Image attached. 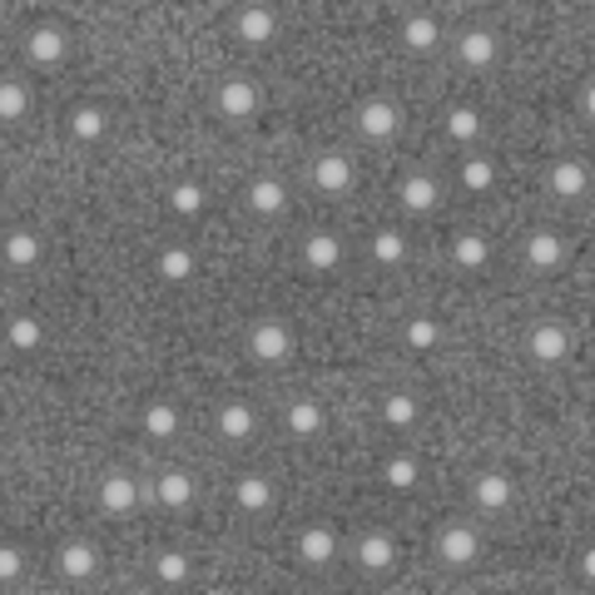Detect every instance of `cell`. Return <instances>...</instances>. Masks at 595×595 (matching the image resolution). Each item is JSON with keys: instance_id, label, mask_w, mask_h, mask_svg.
<instances>
[{"instance_id": "cell-20", "label": "cell", "mask_w": 595, "mask_h": 595, "mask_svg": "<svg viewBox=\"0 0 595 595\" xmlns=\"http://www.w3.org/2000/svg\"><path fill=\"white\" fill-rule=\"evenodd\" d=\"M298 259H303V269L313 273H333L337 263H343V239L327 229H313L303 243H298Z\"/></svg>"}, {"instance_id": "cell-2", "label": "cell", "mask_w": 595, "mask_h": 595, "mask_svg": "<svg viewBox=\"0 0 595 595\" xmlns=\"http://www.w3.org/2000/svg\"><path fill=\"white\" fill-rule=\"evenodd\" d=\"M432 551H437V566L472 571L476 561H482V531L466 526V521H446V526L437 531V541H432Z\"/></svg>"}, {"instance_id": "cell-14", "label": "cell", "mask_w": 595, "mask_h": 595, "mask_svg": "<svg viewBox=\"0 0 595 595\" xmlns=\"http://www.w3.org/2000/svg\"><path fill=\"white\" fill-rule=\"evenodd\" d=\"M293 551H298V561H303L307 571H327L337 561V531L333 526H303L298 531V541H293Z\"/></svg>"}, {"instance_id": "cell-15", "label": "cell", "mask_w": 595, "mask_h": 595, "mask_svg": "<svg viewBox=\"0 0 595 595\" xmlns=\"http://www.w3.org/2000/svg\"><path fill=\"white\" fill-rule=\"evenodd\" d=\"M233 506H239L243 516H273L279 512V492H273L269 476L243 472L239 482H233Z\"/></svg>"}, {"instance_id": "cell-17", "label": "cell", "mask_w": 595, "mask_h": 595, "mask_svg": "<svg viewBox=\"0 0 595 595\" xmlns=\"http://www.w3.org/2000/svg\"><path fill=\"white\" fill-rule=\"evenodd\" d=\"M100 512L104 516H130L134 506H140V482H134L130 472H104L100 476Z\"/></svg>"}, {"instance_id": "cell-13", "label": "cell", "mask_w": 595, "mask_h": 595, "mask_svg": "<svg viewBox=\"0 0 595 595\" xmlns=\"http://www.w3.org/2000/svg\"><path fill=\"white\" fill-rule=\"evenodd\" d=\"M243 209H249L253 219H279L283 209H289V184H283L279 174L249 179V189H243Z\"/></svg>"}, {"instance_id": "cell-24", "label": "cell", "mask_w": 595, "mask_h": 595, "mask_svg": "<svg viewBox=\"0 0 595 595\" xmlns=\"http://www.w3.org/2000/svg\"><path fill=\"white\" fill-rule=\"evenodd\" d=\"M56 571H60L65 581H90L94 571H100V551H94L84 536H70L65 546L56 551Z\"/></svg>"}, {"instance_id": "cell-10", "label": "cell", "mask_w": 595, "mask_h": 595, "mask_svg": "<svg viewBox=\"0 0 595 595\" xmlns=\"http://www.w3.org/2000/svg\"><path fill=\"white\" fill-rule=\"evenodd\" d=\"M397 204H402V214H437L442 209V179L432 174V169H412L407 179L397 184Z\"/></svg>"}, {"instance_id": "cell-37", "label": "cell", "mask_w": 595, "mask_h": 595, "mask_svg": "<svg viewBox=\"0 0 595 595\" xmlns=\"http://www.w3.org/2000/svg\"><path fill=\"white\" fill-rule=\"evenodd\" d=\"M456 179H462L466 194H486V189L496 184V164L486 154H466L462 169H456Z\"/></svg>"}, {"instance_id": "cell-35", "label": "cell", "mask_w": 595, "mask_h": 595, "mask_svg": "<svg viewBox=\"0 0 595 595\" xmlns=\"http://www.w3.org/2000/svg\"><path fill=\"white\" fill-rule=\"evenodd\" d=\"M40 337H46V327H40L36 313H16L6 323V347H10V353H36Z\"/></svg>"}, {"instance_id": "cell-41", "label": "cell", "mask_w": 595, "mask_h": 595, "mask_svg": "<svg viewBox=\"0 0 595 595\" xmlns=\"http://www.w3.org/2000/svg\"><path fill=\"white\" fill-rule=\"evenodd\" d=\"M576 110H581V124H591V120H595V80H591V74H586V80H581Z\"/></svg>"}, {"instance_id": "cell-33", "label": "cell", "mask_w": 595, "mask_h": 595, "mask_svg": "<svg viewBox=\"0 0 595 595\" xmlns=\"http://www.w3.org/2000/svg\"><path fill=\"white\" fill-rule=\"evenodd\" d=\"M40 259V233L26 229V223H10L6 229V263L10 269H30Z\"/></svg>"}, {"instance_id": "cell-18", "label": "cell", "mask_w": 595, "mask_h": 595, "mask_svg": "<svg viewBox=\"0 0 595 595\" xmlns=\"http://www.w3.org/2000/svg\"><path fill=\"white\" fill-rule=\"evenodd\" d=\"M397 40H402V50H407V56H432V50L442 46V20L432 16V10H412V16L402 20Z\"/></svg>"}, {"instance_id": "cell-6", "label": "cell", "mask_w": 595, "mask_h": 595, "mask_svg": "<svg viewBox=\"0 0 595 595\" xmlns=\"http://www.w3.org/2000/svg\"><path fill=\"white\" fill-rule=\"evenodd\" d=\"M26 60L36 70H60L70 60V30L60 20H40L26 36Z\"/></svg>"}, {"instance_id": "cell-8", "label": "cell", "mask_w": 595, "mask_h": 595, "mask_svg": "<svg viewBox=\"0 0 595 595\" xmlns=\"http://www.w3.org/2000/svg\"><path fill=\"white\" fill-rule=\"evenodd\" d=\"M233 36H239V46H249V50H263V46H273V40H279V10L273 6H259V0H253V6H239L233 10Z\"/></svg>"}, {"instance_id": "cell-29", "label": "cell", "mask_w": 595, "mask_h": 595, "mask_svg": "<svg viewBox=\"0 0 595 595\" xmlns=\"http://www.w3.org/2000/svg\"><path fill=\"white\" fill-rule=\"evenodd\" d=\"M452 263H456L462 273H482L486 263H492V243H486L476 229H462V233L452 239Z\"/></svg>"}, {"instance_id": "cell-39", "label": "cell", "mask_w": 595, "mask_h": 595, "mask_svg": "<svg viewBox=\"0 0 595 595\" xmlns=\"http://www.w3.org/2000/svg\"><path fill=\"white\" fill-rule=\"evenodd\" d=\"M26 110H30V90H26V84H20V80H6V84H0V120L16 124Z\"/></svg>"}, {"instance_id": "cell-32", "label": "cell", "mask_w": 595, "mask_h": 595, "mask_svg": "<svg viewBox=\"0 0 595 595\" xmlns=\"http://www.w3.org/2000/svg\"><path fill=\"white\" fill-rule=\"evenodd\" d=\"M377 417L387 422L392 432H407V427H417V417H422V407H417V397H412V392H387V397H382V407H377Z\"/></svg>"}, {"instance_id": "cell-21", "label": "cell", "mask_w": 595, "mask_h": 595, "mask_svg": "<svg viewBox=\"0 0 595 595\" xmlns=\"http://www.w3.org/2000/svg\"><path fill=\"white\" fill-rule=\"evenodd\" d=\"M149 496H154L164 512H184V506L194 502V476H189L184 466H164V472L154 476V486H149Z\"/></svg>"}, {"instance_id": "cell-16", "label": "cell", "mask_w": 595, "mask_h": 595, "mask_svg": "<svg viewBox=\"0 0 595 595\" xmlns=\"http://www.w3.org/2000/svg\"><path fill=\"white\" fill-rule=\"evenodd\" d=\"M512 496H516V486H512V476H506L502 466H482V472L472 476V502L482 506V512L502 516L506 506H512Z\"/></svg>"}, {"instance_id": "cell-42", "label": "cell", "mask_w": 595, "mask_h": 595, "mask_svg": "<svg viewBox=\"0 0 595 595\" xmlns=\"http://www.w3.org/2000/svg\"><path fill=\"white\" fill-rule=\"evenodd\" d=\"M576 571H581V581H586V586L595 581V551H591V546H581V561H576Z\"/></svg>"}, {"instance_id": "cell-11", "label": "cell", "mask_w": 595, "mask_h": 595, "mask_svg": "<svg viewBox=\"0 0 595 595\" xmlns=\"http://www.w3.org/2000/svg\"><path fill=\"white\" fill-rule=\"evenodd\" d=\"M526 357L536 367H561L571 357V327L566 323H536L526 333Z\"/></svg>"}, {"instance_id": "cell-9", "label": "cell", "mask_w": 595, "mask_h": 595, "mask_svg": "<svg viewBox=\"0 0 595 595\" xmlns=\"http://www.w3.org/2000/svg\"><path fill=\"white\" fill-rule=\"evenodd\" d=\"M353 561L363 576H392V566H397V541H392V531H363V536L353 541Z\"/></svg>"}, {"instance_id": "cell-3", "label": "cell", "mask_w": 595, "mask_h": 595, "mask_svg": "<svg viewBox=\"0 0 595 595\" xmlns=\"http://www.w3.org/2000/svg\"><path fill=\"white\" fill-rule=\"evenodd\" d=\"M521 263H526L536 279H551V273H561V269L571 263L566 233H556V229H531L526 243H521Z\"/></svg>"}, {"instance_id": "cell-40", "label": "cell", "mask_w": 595, "mask_h": 595, "mask_svg": "<svg viewBox=\"0 0 595 595\" xmlns=\"http://www.w3.org/2000/svg\"><path fill=\"white\" fill-rule=\"evenodd\" d=\"M0 581H6V586H16V581H20V546H16V541H6V546H0Z\"/></svg>"}, {"instance_id": "cell-23", "label": "cell", "mask_w": 595, "mask_h": 595, "mask_svg": "<svg viewBox=\"0 0 595 595\" xmlns=\"http://www.w3.org/2000/svg\"><path fill=\"white\" fill-rule=\"evenodd\" d=\"M283 427H289V437H298V442L323 437V427H327L323 402H313V397H293L289 407H283Z\"/></svg>"}, {"instance_id": "cell-19", "label": "cell", "mask_w": 595, "mask_h": 595, "mask_svg": "<svg viewBox=\"0 0 595 595\" xmlns=\"http://www.w3.org/2000/svg\"><path fill=\"white\" fill-rule=\"evenodd\" d=\"M496 56H502V40H496V30H486V26L462 30V40H456V60H462L466 70L496 65Z\"/></svg>"}, {"instance_id": "cell-31", "label": "cell", "mask_w": 595, "mask_h": 595, "mask_svg": "<svg viewBox=\"0 0 595 595\" xmlns=\"http://www.w3.org/2000/svg\"><path fill=\"white\" fill-rule=\"evenodd\" d=\"M204 204H209V194L199 179H174V184H169V214L174 219H199Z\"/></svg>"}, {"instance_id": "cell-30", "label": "cell", "mask_w": 595, "mask_h": 595, "mask_svg": "<svg viewBox=\"0 0 595 595\" xmlns=\"http://www.w3.org/2000/svg\"><path fill=\"white\" fill-rule=\"evenodd\" d=\"M140 427L149 442H174L179 437V407L174 402H149L140 412Z\"/></svg>"}, {"instance_id": "cell-28", "label": "cell", "mask_w": 595, "mask_h": 595, "mask_svg": "<svg viewBox=\"0 0 595 595\" xmlns=\"http://www.w3.org/2000/svg\"><path fill=\"white\" fill-rule=\"evenodd\" d=\"M70 134H74V140H84V144H100L104 134H110V110H104V104H94V100L74 104V110H70Z\"/></svg>"}, {"instance_id": "cell-36", "label": "cell", "mask_w": 595, "mask_h": 595, "mask_svg": "<svg viewBox=\"0 0 595 595\" xmlns=\"http://www.w3.org/2000/svg\"><path fill=\"white\" fill-rule=\"evenodd\" d=\"M442 130H446V140L472 144V140H482V114H476L472 104H452L446 120H442Z\"/></svg>"}, {"instance_id": "cell-25", "label": "cell", "mask_w": 595, "mask_h": 595, "mask_svg": "<svg viewBox=\"0 0 595 595\" xmlns=\"http://www.w3.org/2000/svg\"><path fill=\"white\" fill-rule=\"evenodd\" d=\"M214 427H219V442H229V446H243L259 432V412L249 407V402H223L219 407V417H214Z\"/></svg>"}, {"instance_id": "cell-5", "label": "cell", "mask_w": 595, "mask_h": 595, "mask_svg": "<svg viewBox=\"0 0 595 595\" xmlns=\"http://www.w3.org/2000/svg\"><path fill=\"white\" fill-rule=\"evenodd\" d=\"M259 104H263V90L249 80V74H229V80H219L214 110H219L229 124H249L253 114H259Z\"/></svg>"}, {"instance_id": "cell-27", "label": "cell", "mask_w": 595, "mask_h": 595, "mask_svg": "<svg viewBox=\"0 0 595 595\" xmlns=\"http://www.w3.org/2000/svg\"><path fill=\"white\" fill-rule=\"evenodd\" d=\"M397 337H402V347H412V353H432V347L442 343V323L432 313H407L397 323Z\"/></svg>"}, {"instance_id": "cell-7", "label": "cell", "mask_w": 595, "mask_h": 595, "mask_svg": "<svg viewBox=\"0 0 595 595\" xmlns=\"http://www.w3.org/2000/svg\"><path fill=\"white\" fill-rule=\"evenodd\" d=\"M307 184L327 199L347 194V189H353V159H347L343 149H317V154L307 159Z\"/></svg>"}, {"instance_id": "cell-12", "label": "cell", "mask_w": 595, "mask_h": 595, "mask_svg": "<svg viewBox=\"0 0 595 595\" xmlns=\"http://www.w3.org/2000/svg\"><path fill=\"white\" fill-rule=\"evenodd\" d=\"M546 189H551V199H561V204H576V199L591 194V164L576 159V154L556 159V164L546 169Z\"/></svg>"}, {"instance_id": "cell-38", "label": "cell", "mask_w": 595, "mask_h": 595, "mask_svg": "<svg viewBox=\"0 0 595 595\" xmlns=\"http://www.w3.org/2000/svg\"><path fill=\"white\" fill-rule=\"evenodd\" d=\"M382 482H387L392 492H412V486L422 482V466H417V456H412V452L387 456V466H382Z\"/></svg>"}, {"instance_id": "cell-22", "label": "cell", "mask_w": 595, "mask_h": 595, "mask_svg": "<svg viewBox=\"0 0 595 595\" xmlns=\"http://www.w3.org/2000/svg\"><path fill=\"white\" fill-rule=\"evenodd\" d=\"M154 273L164 283H189L199 273V253L189 249V243H179V239H169V243H159V253H154Z\"/></svg>"}, {"instance_id": "cell-34", "label": "cell", "mask_w": 595, "mask_h": 595, "mask_svg": "<svg viewBox=\"0 0 595 595\" xmlns=\"http://www.w3.org/2000/svg\"><path fill=\"white\" fill-rule=\"evenodd\" d=\"M149 576H154L159 586H184V581H189V556L179 546L154 551V561H149Z\"/></svg>"}, {"instance_id": "cell-4", "label": "cell", "mask_w": 595, "mask_h": 595, "mask_svg": "<svg viewBox=\"0 0 595 595\" xmlns=\"http://www.w3.org/2000/svg\"><path fill=\"white\" fill-rule=\"evenodd\" d=\"M353 124H357V134H363V140L387 144V140H397V134H402V104L392 100V94H367V100L357 104Z\"/></svg>"}, {"instance_id": "cell-26", "label": "cell", "mask_w": 595, "mask_h": 595, "mask_svg": "<svg viewBox=\"0 0 595 595\" xmlns=\"http://www.w3.org/2000/svg\"><path fill=\"white\" fill-rule=\"evenodd\" d=\"M367 259L382 263V269H402V263L412 259L407 233H402V229H377V233L367 239Z\"/></svg>"}, {"instance_id": "cell-1", "label": "cell", "mask_w": 595, "mask_h": 595, "mask_svg": "<svg viewBox=\"0 0 595 595\" xmlns=\"http://www.w3.org/2000/svg\"><path fill=\"white\" fill-rule=\"evenodd\" d=\"M243 353H249L253 367H283L293 357V327L283 317H259L243 333Z\"/></svg>"}]
</instances>
